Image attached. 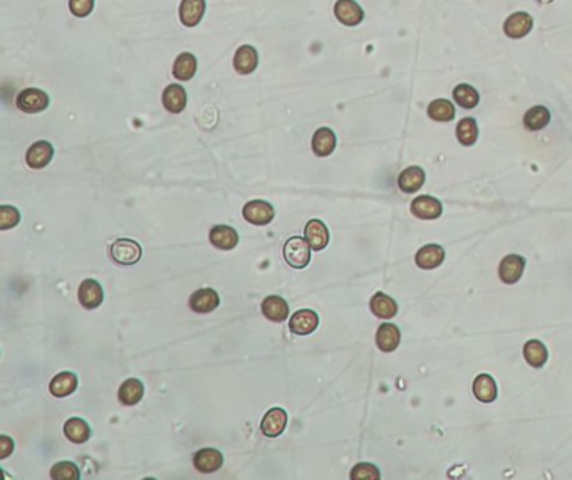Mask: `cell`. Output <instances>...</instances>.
I'll use <instances>...</instances> for the list:
<instances>
[{"instance_id":"cell-1","label":"cell","mask_w":572,"mask_h":480,"mask_svg":"<svg viewBox=\"0 0 572 480\" xmlns=\"http://www.w3.org/2000/svg\"><path fill=\"white\" fill-rule=\"evenodd\" d=\"M311 250L306 237H291L284 246V259L292 269H304L311 262Z\"/></svg>"},{"instance_id":"cell-2","label":"cell","mask_w":572,"mask_h":480,"mask_svg":"<svg viewBox=\"0 0 572 480\" xmlns=\"http://www.w3.org/2000/svg\"><path fill=\"white\" fill-rule=\"evenodd\" d=\"M109 255L119 266H134L141 259V246L137 240L118 239L111 243Z\"/></svg>"},{"instance_id":"cell-3","label":"cell","mask_w":572,"mask_h":480,"mask_svg":"<svg viewBox=\"0 0 572 480\" xmlns=\"http://www.w3.org/2000/svg\"><path fill=\"white\" fill-rule=\"evenodd\" d=\"M15 105H17V107L22 111V113L36 114V113H40V111L47 110L49 96L44 93L42 89L27 88V89H22L17 94Z\"/></svg>"},{"instance_id":"cell-4","label":"cell","mask_w":572,"mask_h":480,"mask_svg":"<svg viewBox=\"0 0 572 480\" xmlns=\"http://www.w3.org/2000/svg\"><path fill=\"white\" fill-rule=\"evenodd\" d=\"M242 215L249 223L252 225H269L270 222L274 220V207L265 200H252L249 204L244 205V210H242Z\"/></svg>"},{"instance_id":"cell-5","label":"cell","mask_w":572,"mask_h":480,"mask_svg":"<svg viewBox=\"0 0 572 480\" xmlns=\"http://www.w3.org/2000/svg\"><path fill=\"white\" fill-rule=\"evenodd\" d=\"M534 27V19L527 12H513L504 22V34L509 39H524Z\"/></svg>"},{"instance_id":"cell-6","label":"cell","mask_w":572,"mask_h":480,"mask_svg":"<svg viewBox=\"0 0 572 480\" xmlns=\"http://www.w3.org/2000/svg\"><path fill=\"white\" fill-rule=\"evenodd\" d=\"M334 15L343 26L356 27L363 22L364 10L355 0H337L334 6Z\"/></svg>"},{"instance_id":"cell-7","label":"cell","mask_w":572,"mask_h":480,"mask_svg":"<svg viewBox=\"0 0 572 480\" xmlns=\"http://www.w3.org/2000/svg\"><path fill=\"white\" fill-rule=\"evenodd\" d=\"M319 326V316L318 313L312 309H299L295 311L294 316L289 321V329L292 334L297 336H307V334L314 333Z\"/></svg>"},{"instance_id":"cell-8","label":"cell","mask_w":572,"mask_h":480,"mask_svg":"<svg viewBox=\"0 0 572 480\" xmlns=\"http://www.w3.org/2000/svg\"><path fill=\"white\" fill-rule=\"evenodd\" d=\"M411 213L417 218H422V220H435L443 213V205L438 198L422 195L411 202Z\"/></svg>"},{"instance_id":"cell-9","label":"cell","mask_w":572,"mask_h":480,"mask_svg":"<svg viewBox=\"0 0 572 480\" xmlns=\"http://www.w3.org/2000/svg\"><path fill=\"white\" fill-rule=\"evenodd\" d=\"M77 297L79 303L84 309L93 311V309L100 308L102 299H105V292H102L101 284L94 279L82 280L79 289H77Z\"/></svg>"},{"instance_id":"cell-10","label":"cell","mask_w":572,"mask_h":480,"mask_svg":"<svg viewBox=\"0 0 572 480\" xmlns=\"http://www.w3.org/2000/svg\"><path fill=\"white\" fill-rule=\"evenodd\" d=\"M287 425V413L286 410L275 407L270 408L269 412L265 413L261 421V432L265 437L275 438L279 435H282V432L286 430Z\"/></svg>"},{"instance_id":"cell-11","label":"cell","mask_w":572,"mask_h":480,"mask_svg":"<svg viewBox=\"0 0 572 480\" xmlns=\"http://www.w3.org/2000/svg\"><path fill=\"white\" fill-rule=\"evenodd\" d=\"M54 158V147L49 142H36L26 153V161L32 170L46 168Z\"/></svg>"},{"instance_id":"cell-12","label":"cell","mask_w":572,"mask_h":480,"mask_svg":"<svg viewBox=\"0 0 572 480\" xmlns=\"http://www.w3.org/2000/svg\"><path fill=\"white\" fill-rule=\"evenodd\" d=\"M525 269V259L522 255L510 254L499 266V276L504 284H517Z\"/></svg>"},{"instance_id":"cell-13","label":"cell","mask_w":572,"mask_h":480,"mask_svg":"<svg viewBox=\"0 0 572 480\" xmlns=\"http://www.w3.org/2000/svg\"><path fill=\"white\" fill-rule=\"evenodd\" d=\"M443 260H445V250L438 243H428L415 255V262L423 271H431V269L442 266Z\"/></svg>"},{"instance_id":"cell-14","label":"cell","mask_w":572,"mask_h":480,"mask_svg":"<svg viewBox=\"0 0 572 480\" xmlns=\"http://www.w3.org/2000/svg\"><path fill=\"white\" fill-rule=\"evenodd\" d=\"M304 237L309 242L312 250L319 252L326 249V246L329 243V230L326 223L319 220V218H312L304 227Z\"/></svg>"},{"instance_id":"cell-15","label":"cell","mask_w":572,"mask_h":480,"mask_svg":"<svg viewBox=\"0 0 572 480\" xmlns=\"http://www.w3.org/2000/svg\"><path fill=\"white\" fill-rule=\"evenodd\" d=\"M224 465V455L217 449H201L193 455V467L201 474H213Z\"/></svg>"},{"instance_id":"cell-16","label":"cell","mask_w":572,"mask_h":480,"mask_svg":"<svg viewBox=\"0 0 572 480\" xmlns=\"http://www.w3.org/2000/svg\"><path fill=\"white\" fill-rule=\"evenodd\" d=\"M220 304V297H218L217 291L213 289H199L192 294L190 297V309L193 313L199 314H207L215 311Z\"/></svg>"},{"instance_id":"cell-17","label":"cell","mask_w":572,"mask_h":480,"mask_svg":"<svg viewBox=\"0 0 572 480\" xmlns=\"http://www.w3.org/2000/svg\"><path fill=\"white\" fill-rule=\"evenodd\" d=\"M258 66V54L257 49L252 47V45H240L237 49L235 57H233V68L238 74L242 76H247V74H252Z\"/></svg>"},{"instance_id":"cell-18","label":"cell","mask_w":572,"mask_h":480,"mask_svg":"<svg viewBox=\"0 0 572 480\" xmlns=\"http://www.w3.org/2000/svg\"><path fill=\"white\" fill-rule=\"evenodd\" d=\"M205 9H207L205 0H182V3H180V20L187 27L199 26L205 15Z\"/></svg>"},{"instance_id":"cell-19","label":"cell","mask_w":572,"mask_h":480,"mask_svg":"<svg viewBox=\"0 0 572 480\" xmlns=\"http://www.w3.org/2000/svg\"><path fill=\"white\" fill-rule=\"evenodd\" d=\"M401 343V331L396 324H381L376 331V346L380 347L382 353H391L396 350Z\"/></svg>"},{"instance_id":"cell-20","label":"cell","mask_w":572,"mask_h":480,"mask_svg":"<svg viewBox=\"0 0 572 480\" xmlns=\"http://www.w3.org/2000/svg\"><path fill=\"white\" fill-rule=\"evenodd\" d=\"M262 314L272 322H284L289 317V304L281 296H269L262 301Z\"/></svg>"},{"instance_id":"cell-21","label":"cell","mask_w":572,"mask_h":480,"mask_svg":"<svg viewBox=\"0 0 572 480\" xmlns=\"http://www.w3.org/2000/svg\"><path fill=\"white\" fill-rule=\"evenodd\" d=\"M210 243L220 250H232L238 243V234L229 225H215L210 230Z\"/></svg>"},{"instance_id":"cell-22","label":"cell","mask_w":572,"mask_h":480,"mask_svg":"<svg viewBox=\"0 0 572 480\" xmlns=\"http://www.w3.org/2000/svg\"><path fill=\"white\" fill-rule=\"evenodd\" d=\"M426 175L423 168L419 167H408L405 168L398 177V188L403 193H417L419 188L425 185Z\"/></svg>"},{"instance_id":"cell-23","label":"cell","mask_w":572,"mask_h":480,"mask_svg":"<svg viewBox=\"0 0 572 480\" xmlns=\"http://www.w3.org/2000/svg\"><path fill=\"white\" fill-rule=\"evenodd\" d=\"M187 91L180 84H170L163 91V106L168 113L178 114L187 107Z\"/></svg>"},{"instance_id":"cell-24","label":"cell","mask_w":572,"mask_h":480,"mask_svg":"<svg viewBox=\"0 0 572 480\" xmlns=\"http://www.w3.org/2000/svg\"><path fill=\"white\" fill-rule=\"evenodd\" d=\"M336 133L332 130H329V128H319L314 136H312V151H314L316 156H320V158L331 155L336 150Z\"/></svg>"},{"instance_id":"cell-25","label":"cell","mask_w":572,"mask_h":480,"mask_svg":"<svg viewBox=\"0 0 572 480\" xmlns=\"http://www.w3.org/2000/svg\"><path fill=\"white\" fill-rule=\"evenodd\" d=\"M369 309L376 317L380 320H391V317L396 316L398 313V304L393 297H389L388 294L385 292H376L369 301Z\"/></svg>"},{"instance_id":"cell-26","label":"cell","mask_w":572,"mask_h":480,"mask_svg":"<svg viewBox=\"0 0 572 480\" xmlns=\"http://www.w3.org/2000/svg\"><path fill=\"white\" fill-rule=\"evenodd\" d=\"M77 388V376L71 373V371H63V373L56 375L49 383V391L56 396V398H65V396L72 395Z\"/></svg>"},{"instance_id":"cell-27","label":"cell","mask_w":572,"mask_h":480,"mask_svg":"<svg viewBox=\"0 0 572 480\" xmlns=\"http://www.w3.org/2000/svg\"><path fill=\"white\" fill-rule=\"evenodd\" d=\"M143 395H145V387L138 378H127L126 382L121 383L118 391V398L126 407H133L141 401Z\"/></svg>"},{"instance_id":"cell-28","label":"cell","mask_w":572,"mask_h":480,"mask_svg":"<svg viewBox=\"0 0 572 480\" xmlns=\"http://www.w3.org/2000/svg\"><path fill=\"white\" fill-rule=\"evenodd\" d=\"M64 435L68 438L69 442H72V444H86V442L91 438V428H89V425L86 423L82 418H69L68 421L64 423Z\"/></svg>"},{"instance_id":"cell-29","label":"cell","mask_w":572,"mask_h":480,"mask_svg":"<svg viewBox=\"0 0 572 480\" xmlns=\"http://www.w3.org/2000/svg\"><path fill=\"white\" fill-rule=\"evenodd\" d=\"M473 395L481 403H492L497 398V383L490 375H479L473 380Z\"/></svg>"},{"instance_id":"cell-30","label":"cell","mask_w":572,"mask_h":480,"mask_svg":"<svg viewBox=\"0 0 572 480\" xmlns=\"http://www.w3.org/2000/svg\"><path fill=\"white\" fill-rule=\"evenodd\" d=\"M196 73V59L190 52L180 54L173 64V76L178 81H190Z\"/></svg>"},{"instance_id":"cell-31","label":"cell","mask_w":572,"mask_h":480,"mask_svg":"<svg viewBox=\"0 0 572 480\" xmlns=\"http://www.w3.org/2000/svg\"><path fill=\"white\" fill-rule=\"evenodd\" d=\"M550 123V111L546 106H534L524 114V126L529 131H539Z\"/></svg>"},{"instance_id":"cell-32","label":"cell","mask_w":572,"mask_h":480,"mask_svg":"<svg viewBox=\"0 0 572 480\" xmlns=\"http://www.w3.org/2000/svg\"><path fill=\"white\" fill-rule=\"evenodd\" d=\"M547 347L539 339H530L524 346V358L532 368H542L547 363Z\"/></svg>"},{"instance_id":"cell-33","label":"cell","mask_w":572,"mask_h":480,"mask_svg":"<svg viewBox=\"0 0 572 480\" xmlns=\"http://www.w3.org/2000/svg\"><path fill=\"white\" fill-rule=\"evenodd\" d=\"M426 113L433 121L448 123L455 118V106L448 99H435L428 105Z\"/></svg>"},{"instance_id":"cell-34","label":"cell","mask_w":572,"mask_h":480,"mask_svg":"<svg viewBox=\"0 0 572 480\" xmlns=\"http://www.w3.org/2000/svg\"><path fill=\"white\" fill-rule=\"evenodd\" d=\"M456 140L463 147H473L479 140V125L473 118H463L456 125Z\"/></svg>"},{"instance_id":"cell-35","label":"cell","mask_w":572,"mask_h":480,"mask_svg":"<svg viewBox=\"0 0 572 480\" xmlns=\"http://www.w3.org/2000/svg\"><path fill=\"white\" fill-rule=\"evenodd\" d=\"M454 99L458 106L463 110H473L480 103V94L470 84H458L454 89Z\"/></svg>"},{"instance_id":"cell-36","label":"cell","mask_w":572,"mask_h":480,"mask_svg":"<svg viewBox=\"0 0 572 480\" xmlns=\"http://www.w3.org/2000/svg\"><path fill=\"white\" fill-rule=\"evenodd\" d=\"M51 479L54 480H79L81 472L76 463L59 462L51 469Z\"/></svg>"},{"instance_id":"cell-37","label":"cell","mask_w":572,"mask_h":480,"mask_svg":"<svg viewBox=\"0 0 572 480\" xmlns=\"http://www.w3.org/2000/svg\"><path fill=\"white\" fill-rule=\"evenodd\" d=\"M351 479L353 480H380L381 474H380V469H378L376 465H373V463L361 462L353 467Z\"/></svg>"},{"instance_id":"cell-38","label":"cell","mask_w":572,"mask_h":480,"mask_svg":"<svg viewBox=\"0 0 572 480\" xmlns=\"http://www.w3.org/2000/svg\"><path fill=\"white\" fill-rule=\"evenodd\" d=\"M20 222V213L15 207L2 205L0 207V230H9Z\"/></svg>"},{"instance_id":"cell-39","label":"cell","mask_w":572,"mask_h":480,"mask_svg":"<svg viewBox=\"0 0 572 480\" xmlns=\"http://www.w3.org/2000/svg\"><path fill=\"white\" fill-rule=\"evenodd\" d=\"M69 9L76 17H88L94 10V0H69Z\"/></svg>"},{"instance_id":"cell-40","label":"cell","mask_w":572,"mask_h":480,"mask_svg":"<svg viewBox=\"0 0 572 480\" xmlns=\"http://www.w3.org/2000/svg\"><path fill=\"white\" fill-rule=\"evenodd\" d=\"M12 452H14V440L7 435L0 437V458H7Z\"/></svg>"},{"instance_id":"cell-41","label":"cell","mask_w":572,"mask_h":480,"mask_svg":"<svg viewBox=\"0 0 572 480\" xmlns=\"http://www.w3.org/2000/svg\"><path fill=\"white\" fill-rule=\"evenodd\" d=\"M537 2H539V3H552L554 0H537Z\"/></svg>"}]
</instances>
